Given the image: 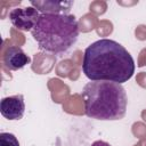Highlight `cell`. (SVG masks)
Here are the masks:
<instances>
[{"label": "cell", "instance_id": "6da1fadb", "mask_svg": "<svg viewBox=\"0 0 146 146\" xmlns=\"http://www.w3.org/2000/svg\"><path fill=\"white\" fill-rule=\"evenodd\" d=\"M135 60L119 42L99 39L88 46L83 54L82 72L90 81H111L122 84L135 73Z\"/></svg>", "mask_w": 146, "mask_h": 146}, {"label": "cell", "instance_id": "7a4b0ae2", "mask_svg": "<svg viewBox=\"0 0 146 146\" xmlns=\"http://www.w3.org/2000/svg\"><path fill=\"white\" fill-rule=\"evenodd\" d=\"M84 113L88 117L102 121H115L124 117L128 97L120 83L111 81H90L82 90Z\"/></svg>", "mask_w": 146, "mask_h": 146}, {"label": "cell", "instance_id": "3957f363", "mask_svg": "<svg viewBox=\"0 0 146 146\" xmlns=\"http://www.w3.org/2000/svg\"><path fill=\"white\" fill-rule=\"evenodd\" d=\"M31 33L41 50L59 54L76 42L80 29L74 15L41 14Z\"/></svg>", "mask_w": 146, "mask_h": 146}, {"label": "cell", "instance_id": "277c9868", "mask_svg": "<svg viewBox=\"0 0 146 146\" xmlns=\"http://www.w3.org/2000/svg\"><path fill=\"white\" fill-rule=\"evenodd\" d=\"M40 11L34 7H24V8H14L9 13V19L11 24L21 31H32L40 17Z\"/></svg>", "mask_w": 146, "mask_h": 146}, {"label": "cell", "instance_id": "5b68a950", "mask_svg": "<svg viewBox=\"0 0 146 146\" xmlns=\"http://www.w3.org/2000/svg\"><path fill=\"white\" fill-rule=\"evenodd\" d=\"M0 112L7 120H21L25 112L24 97L21 94L5 97L0 103Z\"/></svg>", "mask_w": 146, "mask_h": 146}, {"label": "cell", "instance_id": "8992f818", "mask_svg": "<svg viewBox=\"0 0 146 146\" xmlns=\"http://www.w3.org/2000/svg\"><path fill=\"white\" fill-rule=\"evenodd\" d=\"M2 62L5 67L8 68L9 71H17L30 64L31 58L24 52V50L21 47L10 46L6 49Z\"/></svg>", "mask_w": 146, "mask_h": 146}, {"label": "cell", "instance_id": "52a82bcc", "mask_svg": "<svg viewBox=\"0 0 146 146\" xmlns=\"http://www.w3.org/2000/svg\"><path fill=\"white\" fill-rule=\"evenodd\" d=\"M30 3L41 14H68L74 2L46 0V1H31Z\"/></svg>", "mask_w": 146, "mask_h": 146}, {"label": "cell", "instance_id": "ba28073f", "mask_svg": "<svg viewBox=\"0 0 146 146\" xmlns=\"http://www.w3.org/2000/svg\"><path fill=\"white\" fill-rule=\"evenodd\" d=\"M0 146H19V141L15 135L10 132H1Z\"/></svg>", "mask_w": 146, "mask_h": 146}, {"label": "cell", "instance_id": "9c48e42d", "mask_svg": "<svg viewBox=\"0 0 146 146\" xmlns=\"http://www.w3.org/2000/svg\"><path fill=\"white\" fill-rule=\"evenodd\" d=\"M91 146H111V145L104 140H96L91 144Z\"/></svg>", "mask_w": 146, "mask_h": 146}]
</instances>
